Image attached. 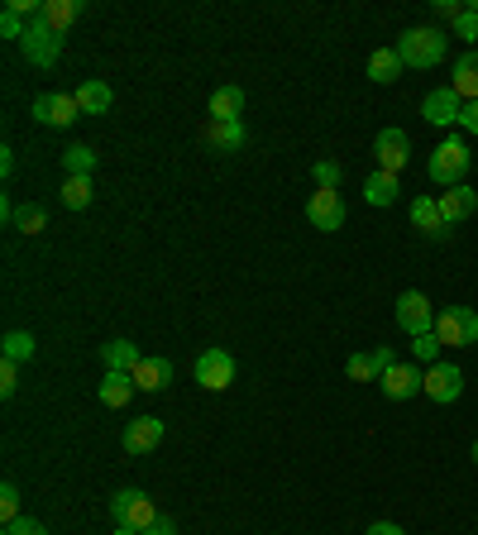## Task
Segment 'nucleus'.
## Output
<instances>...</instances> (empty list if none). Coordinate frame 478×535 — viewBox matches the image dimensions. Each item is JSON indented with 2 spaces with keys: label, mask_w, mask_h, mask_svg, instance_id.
<instances>
[{
  "label": "nucleus",
  "mask_w": 478,
  "mask_h": 535,
  "mask_svg": "<svg viewBox=\"0 0 478 535\" xmlns=\"http://www.w3.org/2000/svg\"><path fill=\"white\" fill-rule=\"evenodd\" d=\"M445 34L440 29H407L402 39H397V58H402V67H435L440 58H445Z\"/></svg>",
  "instance_id": "nucleus-1"
},
{
  "label": "nucleus",
  "mask_w": 478,
  "mask_h": 535,
  "mask_svg": "<svg viewBox=\"0 0 478 535\" xmlns=\"http://www.w3.org/2000/svg\"><path fill=\"white\" fill-rule=\"evenodd\" d=\"M426 172H431V182H440V187H459L464 172H469V144L455 139V134L440 139V144L431 149V168Z\"/></svg>",
  "instance_id": "nucleus-2"
},
{
  "label": "nucleus",
  "mask_w": 478,
  "mask_h": 535,
  "mask_svg": "<svg viewBox=\"0 0 478 535\" xmlns=\"http://www.w3.org/2000/svg\"><path fill=\"white\" fill-rule=\"evenodd\" d=\"M110 516H115V526H130V531H149L153 521H158V507H153L149 493H139V488H120V493L110 497Z\"/></svg>",
  "instance_id": "nucleus-3"
},
{
  "label": "nucleus",
  "mask_w": 478,
  "mask_h": 535,
  "mask_svg": "<svg viewBox=\"0 0 478 535\" xmlns=\"http://www.w3.org/2000/svg\"><path fill=\"white\" fill-rule=\"evenodd\" d=\"M435 340L450 344V349H464V344H478V311L469 306H450L435 316Z\"/></svg>",
  "instance_id": "nucleus-4"
},
{
  "label": "nucleus",
  "mask_w": 478,
  "mask_h": 535,
  "mask_svg": "<svg viewBox=\"0 0 478 535\" xmlns=\"http://www.w3.org/2000/svg\"><path fill=\"white\" fill-rule=\"evenodd\" d=\"M20 48H24V58L34 67H53L58 63V53H63V34L58 29H48L44 20H29V34L20 39Z\"/></svg>",
  "instance_id": "nucleus-5"
},
{
  "label": "nucleus",
  "mask_w": 478,
  "mask_h": 535,
  "mask_svg": "<svg viewBox=\"0 0 478 535\" xmlns=\"http://www.w3.org/2000/svg\"><path fill=\"white\" fill-rule=\"evenodd\" d=\"M77 115H82V106H77V96H67V91H44V96H34V120H39V125L67 129Z\"/></svg>",
  "instance_id": "nucleus-6"
},
{
  "label": "nucleus",
  "mask_w": 478,
  "mask_h": 535,
  "mask_svg": "<svg viewBox=\"0 0 478 535\" xmlns=\"http://www.w3.org/2000/svg\"><path fill=\"white\" fill-rule=\"evenodd\" d=\"M373 158H378V172H397L407 168V158H412V139L402 134V129H383L378 139H373Z\"/></svg>",
  "instance_id": "nucleus-7"
},
{
  "label": "nucleus",
  "mask_w": 478,
  "mask_h": 535,
  "mask_svg": "<svg viewBox=\"0 0 478 535\" xmlns=\"http://www.w3.org/2000/svg\"><path fill=\"white\" fill-rule=\"evenodd\" d=\"M196 383L206 387V392H225V387L235 383V359L225 349H206L196 359Z\"/></svg>",
  "instance_id": "nucleus-8"
},
{
  "label": "nucleus",
  "mask_w": 478,
  "mask_h": 535,
  "mask_svg": "<svg viewBox=\"0 0 478 535\" xmlns=\"http://www.w3.org/2000/svg\"><path fill=\"white\" fill-rule=\"evenodd\" d=\"M306 220L316 225V230H340L345 225V196L330 192V187H321V192H311V201H306Z\"/></svg>",
  "instance_id": "nucleus-9"
},
{
  "label": "nucleus",
  "mask_w": 478,
  "mask_h": 535,
  "mask_svg": "<svg viewBox=\"0 0 478 535\" xmlns=\"http://www.w3.org/2000/svg\"><path fill=\"white\" fill-rule=\"evenodd\" d=\"M397 325L407 330V335H426V330H435V311H431V301L421 297V292H402L397 297Z\"/></svg>",
  "instance_id": "nucleus-10"
},
{
  "label": "nucleus",
  "mask_w": 478,
  "mask_h": 535,
  "mask_svg": "<svg viewBox=\"0 0 478 535\" xmlns=\"http://www.w3.org/2000/svg\"><path fill=\"white\" fill-rule=\"evenodd\" d=\"M421 115H426L435 129H450V125H459V115H464V101L455 96V86H435L431 96L421 101Z\"/></svg>",
  "instance_id": "nucleus-11"
},
{
  "label": "nucleus",
  "mask_w": 478,
  "mask_h": 535,
  "mask_svg": "<svg viewBox=\"0 0 478 535\" xmlns=\"http://www.w3.org/2000/svg\"><path fill=\"white\" fill-rule=\"evenodd\" d=\"M378 387H383V397H392V402H407V397H416L421 387H426V373L416 364H392L383 378H378Z\"/></svg>",
  "instance_id": "nucleus-12"
},
{
  "label": "nucleus",
  "mask_w": 478,
  "mask_h": 535,
  "mask_svg": "<svg viewBox=\"0 0 478 535\" xmlns=\"http://www.w3.org/2000/svg\"><path fill=\"white\" fill-rule=\"evenodd\" d=\"M431 402H459V392H464V373H459L455 364H431L426 368V387H421Z\"/></svg>",
  "instance_id": "nucleus-13"
},
{
  "label": "nucleus",
  "mask_w": 478,
  "mask_h": 535,
  "mask_svg": "<svg viewBox=\"0 0 478 535\" xmlns=\"http://www.w3.org/2000/svg\"><path fill=\"white\" fill-rule=\"evenodd\" d=\"M158 445H163V421H158V416H139V421L125 426V450H130L134 459L153 454Z\"/></svg>",
  "instance_id": "nucleus-14"
},
{
  "label": "nucleus",
  "mask_w": 478,
  "mask_h": 535,
  "mask_svg": "<svg viewBox=\"0 0 478 535\" xmlns=\"http://www.w3.org/2000/svg\"><path fill=\"white\" fill-rule=\"evenodd\" d=\"M474 211H478V192L474 187H464V182L440 196V215H445V225H459V220H469Z\"/></svg>",
  "instance_id": "nucleus-15"
},
{
  "label": "nucleus",
  "mask_w": 478,
  "mask_h": 535,
  "mask_svg": "<svg viewBox=\"0 0 478 535\" xmlns=\"http://www.w3.org/2000/svg\"><path fill=\"white\" fill-rule=\"evenodd\" d=\"M412 220H416V230H426L431 239L450 235V225H445V215H440V201H435V196H416V201H412Z\"/></svg>",
  "instance_id": "nucleus-16"
},
{
  "label": "nucleus",
  "mask_w": 478,
  "mask_h": 535,
  "mask_svg": "<svg viewBox=\"0 0 478 535\" xmlns=\"http://www.w3.org/2000/svg\"><path fill=\"white\" fill-rule=\"evenodd\" d=\"M450 86H455V96L469 106V101H478V48H469L464 58L455 63V77H450Z\"/></svg>",
  "instance_id": "nucleus-17"
},
{
  "label": "nucleus",
  "mask_w": 478,
  "mask_h": 535,
  "mask_svg": "<svg viewBox=\"0 0 478 535\" xmlns=\"http://www.w3.org/2000/svg\"><path fill=\"white\" fill-rule=\"evenodd\" d=\"M134 383H139V392H163L173 383V364L168 359H139L134 364Z\"/></svg>",
  "instance_id": "nucleus-18"
},
{
  "label": "nucleus",
  "mask_w": 478,
  "mask_h": 535,
  "mask_svg": "<svg viewBox=\"0 0 478 535\" xmlns=\"http://www.w3.org/2000/svg\"><path fill=\"white\" fill-rule=\"evenodd\" d=\"M82 10H87L82 0H44V15H39V20H44L48 29H58V34H67L72 24L82 20Z\"/></svg>",
  "instance_id": "nucleus-19"
},
{
  "label": "nucleus",
  "mask_w": 478,
  "mask_h": 535,
  "mask_svg": "<svg viewBox=\"0 0 478 535\" xmlns=\"http://www.w3.org/2000/svg\"><path fill=\"white\" fill-rule=\"evenodd\" d=\"M134 392H139L134 373H115V368H106V383H101V402H106V407H130Z\"/></svg>",
  "instance_id": "nucleus-20"
},
{
  "label": "nucleus",
  "mask_w": 478,
  "mask_h": 535,
  "mask_svg": "<svg viewBox=\"0 0 478 535\" xmlns=\"http://www.w3.org/2000/svg\"><path fill=\"white\" fill-rule=\"evenodd\" d=\"M407 67H402V58H397V48H373V58H369V77L378 86H388V82H397Z\"/></svg>",
  "instance_id": "nucleus-21"
},
{
  "label": "nucleus",
  "mask_w": 478,
  "mask_h": 535,
  "mask_svg": "<svg viewBox=\"0 0 478 535\" xmlns=\"http://www.w3.org/2000/svg\"><path fill=\"white\" fill-rule=\"evenodd\" d=\"M239 115H244V91H239V86H220L216 96H211V120L230 125Z\"/></svg>",
  "instance_id": "nucleus-22"
},
{
  "label": "nucleus",
  "mask_w": 478,
  "mask_h": 535,
  "mask_svg": "<svg viewBox=\"0 0 478 535\" xmlns=\"http://www.w3.org/2000/svg\"><path fill=\"white\" fill-rule=\"evenodd\" d=\"M397 192H402V187H397L392 172H369V182H364V201H369V206H392Z\"/></svg>",
  "instance_id": "nucleus-23"
},
{
  "label": "nucleus",
  "mask_w": 478,
  "mask_h": 535,
  "mask_svg": "<svg viewBox=\"0 0 478 535\" xmlns=\"http://www.w3.org/2000/svg\"><path fill=\"white\" fill-rule=\"evenodd\" d=\"M101 359H106V368H115V373H134V364H139L144 354H139L130 340H110V344H101Z\"/></svg>",
  "instance_id": "nucleus-24"
},
{
  "label": "nucleus",
  "mask_w": 478,
  "mask_h": 535,
  "mask_svg": "<svg viewBox=\"0 0 478 535\" xmlns=\"http://www.w3.org/2000/svg\"><path fill=\"white\" fill-rule=\"evenodd\" d=\"M110 86L106 82H82L77 86V106H82V115H106L110 110Z\"/></svg>",
  "instance_id": "nucleus-25"
},
{
  "label": "nucleus",
  "mask_w": 478,
  "mask_h": 535,
  "mask_svg": "<svg viewBox=\"0 0 478 535\" xmlns=\"http://www.w3.org/2000/svg\"><path fill=\"white\" fill-rule=\"evenodd\" d=\"M34 349H39V344H34V335H29V330H10V335L0 340V354H5L10 364H24V359H34Z\"/></svg>",
  "instance_id": "nucleus-26"
},
{
  "label": "nucleus",
  "mask_w": 478,
  "mask_h": 535,
  "mask_svg": "<svg viewBox=\"0 0 478 535\" xmlns=\"http://www.w3.org/2000/svg\"><path fill=\"white\" fill-rule=\"evenodd\" d=\"M91 168H96V149H91V144H72V149L63 153L67 177H91Z\"/></svg>",
  "instance_id": "nucleus-27"
},
{
  "label": "nucleus",
  "mask_w": 478,
  "mask_h": 535,
  "mask_svg": "<svg viewBox=\"0 0 478 535\" xmlns=\"http://www.w3.org/2000/svg\"><path fill=\"white\" fill-rule=\"evenodd\" d=\"M15 230H24V235H39L48 225V211L39 206V201H24V206H15V220H10Z\"/></svg>",
  "instance_id": "nucleus-28"
},
{
  "label": "nucleus",
  "mask_w": 478,
  "mask_h": 535,
  "mask_svg": "<svg viewBox=\"0 0 478 535\" xmlns=\"http://www.w3.org/2000/svg\"><path fill=\"white\" fill-rule=\"evenodd\" d=\"M211 144H216L220 153L244 149V129H239V120H230V125H220V120H211Z\"/></svg>",
  "instance_id": "nucleus-29"
},
{
  "label": "nucleus",
  "mask_w": 478,
  "mask_h": 535,
  "mask_svg": "<svg viewBox=\"0 0 478 535\" xmlns=\"http://www.w3.org/2000/svg\"><path fill=\"white\" fill-rule=\"evenodd\" d=\"M63 206L67 211H87L91 206V177H67L63 182Z\"/></svg>",
  "instance_id": "nucleus-30"
},
{
  "label": "nucleus",
  "mask_w": 478,
  "mask_h": 535,
  "mask_svg": "<svg viewBox=\"0 0 478 535\" xmlns=\"http://www.w3.org/2000/svg\"><path fill=\"white\" fill-rule=\"evenodd\" d=\"M345 373L354 383H373V378H378V364H373V354H349Z\"/></svg>",
  "instance_id": "nucleus-31"
},
{
  "label": "nucleus",
  "mask_w": 478,
  "mask_h": 535,
  "mask_svg": "<svg viewBox=\"0 0 478 535\" xmlns=\"http://www.w3.org/2000/svg\"><path fill=\"white\" fill-rule=\"evenodd\" d=\"M412 354H416V359H426V364H440V340H435V330L416 335V340H412Z\"/></svg>",
  "instance_id": "nucleus-32"
},
{
  "label": "nucleus",
  "mask_w": 478,
  "mask_h": 535,
  "mask_svg": "<svg viewBox=\"0 0 478 535\" xmlns=\"http://www.w3.org/2000/svg\"><path fill=\"white\" fill-rule=\"evenodd\" d=\"M0 34H5V39H24L29 24H24V15H15V10H0Z\"/></svg>",
  "instance_id": "nucleus-33"
},
{
  "label": "nucleus",
  "mask_w": 478,
  "mask_h": 535,
  "mask_svg": "<svg viewBox=\"0 0 478 535\" xmlns=\"http://www.w3.org/2000/svg\"><path fill=\"white\" fill-rule=\"evenodd\" d=\"M0 516H5V521H15V516H20V488H15V483H5V488H0Z\"/></svg>",
  "instance_id": "nucleus-34"
},
{
  "label": "nucleus",
  "mask_w": 478,
  "mask_h": 535,
  "mask_svg": "<svg viewBox=\"0 0 478 535\" xmlns=\"http://www.w3.org/2000/svg\"><path fill=\"white\" fill-rule=\"evenodd\" d=\"M5 535H48L44 521H34V516H15V521H5Z\"/></svg>",
  "instance_id": "nucleus-35"
},
{
  "label": "nucleus",
  "mask_w": 478,
  "mask_h": 535,
  "mask_svg": "<svg viewBox=\"0 0 478 535\" xmlns=\"http://www.w3.org/2000/svg\"><path fill=\"white\" fill-rule=\"evenodd\" d=\"M316 182H321V187H330V192H340V163L321 158V163H316Z\"/></svg>",
  "instance_id": "nucleus-36"
},
{
  "label": "nucleus",
  "mask_w": 478,
  "mask_h": 535,
  "mask_svg": "<svg viewBox=\"0 0 478 535\" xmlns=\"http://www.w3.org/2000/svg\"><path fill=\"white\" fill-rule=\"evenodd\" d=\"M15 387H20V364H0V397H15Z\"/></svg>",
  "instance_id": "nucleus-37"
},
{
  "label": "nucleus",
  "mask_w": 478,
  "mask_h": 535,
  "mask_svg": "<svg viewBox=\"0 0 478 535\" xmlns=\"http://www.w3.org/2000/svg\"><path fill=\"white\" fill-rule=\"evenodd\" d=\"M431 10L440 15V20H459V15H464V5H459V0H435Z\"/></svg>",
  "instance_id": "nucleus-38"
},
{
  "label": "nucleus",
  "mask_w": 478,
  "mask_h": 535,
  "mask_svg": "<svg viewBox=\"0 0 478 535\" xmlns=\"http://www.w3.org/2000/svg\"><path fill=\"white\" fill-rule=\"evenodd\" d=\"M455 29H459V39H478V15H469V10H464V15L455 20Z\"/></svg>",
  "instance_id": "nucleus-39"
},
{
  "label": "nucleus",
  "mask_w": 478,
  "mask_h": 535,
  "mask_svg": "<svg viewBox=\"0 0 478 535\" xmlns=\"http://www.w3.org/2000/svg\"><path fill=\"white\" fill-rule=\"evenodd\" d=\"M373 364H378V378H383V373H388V368L397 364V359H392V349H388V344H378V349H373Z\"/></svg>",
  "instance_id": "nucleus-40"
},
{
  "label": "nucleus",
  "mask_w": 478,
  "mask_h": 535,
  "mask_svg": "<svg viewBox=\"0 0 478 535\" xmlns=\"http://www.w3.org/2000/svg\"><path fill=\"white\" fill-rule=\"evenodd\" d=\"M459 125L469 129V134H478V101H469V106H464V115H459Z\"/></svg>",
  "instance_id": "nucleus-41"
},
{
  "label": "nucleus",
  "mask_w": 478,
  "mask_h": 535,
  "mask_svg": "<svg viewBox=\"0 0 478 535\" xmlns=\"http://www.w3.org/2000/svg\"><path fill=\"white\" fill-rule=\"evenodd\" d=\"M364 535H407V531H402V526H392V521H373Z\"/></svg>",
  "instance_id": "nucleus-42"
},
{
  "label": "nucleus",
  "mask_w": 478,
  "mask_h": 535,
  "mask_svg": "<svg viewBox=\"0 0 478 535\" xmlns=\"http://www.w3.org/2000/svg\"><path fill=\"white\" fill-rule=\"evenodd\" d=\"M144 535H173V521H168V516H158V521H153Z\"/></svg>",
  "instance_id": "nucleus-43"
},
{
  "label": "nucleus",
  "mask_w": 478,
  "mask_h": 535,
  "mask_svg": "<svg viewBox=\"0 0 478 535\" xmlns=\"http://www.w3.org/2000/svg\"><path fill=\"white\" fill-rule=\"evenodd\" d=\"M0 172H5V177L15 172V153H10V149H0Z\"/></svg>",
  "instance_id": "nucleus-44"
},
{
  "label": "nucleus",
  "mask_w": 478,
  "mask_h": 535,
  "mask_svg": "<svg viewBox=\"0 0 478 535\" xmlns=\"http://www.w3.org/2000/svg\"><path fill=\"white\" fill-rule=\"evenodd\" d=\"M464 10H469V15H478V0H469V5H464Z\"/></svg>",
  "instance_id": "nucleus-45"
},
{
  "label": "nucleus",
  "mask_w": 478,
  "mask_h": 535,
  "mask_svg": "<svg viewBox=\"0 0 478 535\" xmlns=\"http://www.w3.org/2000/svg\"><path fill=\"white\" fill-rule=\"evenodd\" d=\"M469 454H474V464H478V440H474V450H469Z\"/></svg>",
  "instance_id": "nucleus-46"
}]
</instances>
